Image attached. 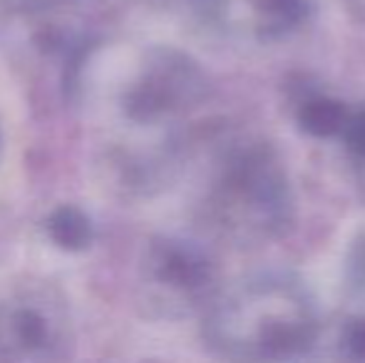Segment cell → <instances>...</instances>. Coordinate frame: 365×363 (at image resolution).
Wrapping results in <instances>:
<instances>
[{
	"mask_svg": "<svg viewBox=\"0 0 365 363\" xmlns=\"http://www.w3.org/2000/svg\"><path fill=\"white\" fill-rule=\"evenodd\" d=\"M50 232L68 249H80L90 242V224L75 209H60L50 222Z\"/></svg>",
	"mask_w": 365,
	"mask_h": 363,
	"instance_id": "obj_1",
	"label": "cell"
}]
</instances>
